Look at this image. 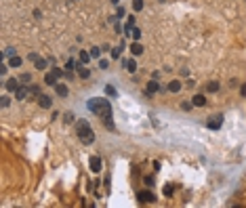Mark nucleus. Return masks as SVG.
Wrapping results in <instances>:
<instances>
[{"label": "nucleus", "instance_id": "f257e3e1", "mask_svg": "<svg viewBox=\"0 0 246 208\" xmlns=\"http://www.w3.org/2000/svg\"><path fill=\"white\" fill-rule=\"evenodd\" d=\"M76 133H78V139H80L84 145H91L95 141V133H93V128H91V124H88L86 120H78V122H76Z\"/></svg>", "mask_w": 246, "mask_h": 208}, {"label": "nucleus", "instance_id": "f03ea898", "mask_svg": "<svg viewBox=\"0 0 246 208\" xmlns=\"http://www.w3.org/2000/svg\"><path fill=\"white\" fill-rule=\"evenodd\" d=\"M223 124V116L221 114H212L208 120H206V126L211 128V130H219Z\"/></svg>", "mask_w": 246, "mask_h": 208}, {"label": "nucleus", "instance_id": "7ed1b4c3", "mask_svg": "<svg viewBox=\"0 0 246 208\" xmlns=\"http://www.w3.org/2000/svg\"><path fill=\"white\" fill-rule=\"evenodd\" d=\"M137 200H139L141 204H150V202H154V200H156V196H154L150 189H143V191H139V194H137Z\"/></svg>", "mask_w": 246, "mask_h": 208}, {"label": "nucleus", "instance_id": "20e7f679", "mask_svg": "<svg viewBox=\"0 0 246 208\" xmlns=\"http://www.w3.org/2000/svg\"><path fill=\"white\" fill-rule=\"evenodd\" d=\"M88 168L93 170V173H99L101 168H103V162L99 156H91V160H88Z\"/></svg>", "mask_w": 246, "mask_h": 208}, {"label": "nucleus", "instance_id": "39448f33", "mask_svg": "<svg viewBox=\"0 0 246 208\" xmlns=\"http://www.w3.org/2000/svg\"><path fill=\"white\" fill-rule=\"evenodd\" d=\"M32 92V88L30 86H19L17 91H15V99H19V101H23V99H27V95Z\"/></svg>", "mask_w": 246, "mask_h": 208}, {"label": "nucleus", "instance_id": "423d86ee", "mask_svg": "<svg viewBox=\"0 0 246 208\" xmlns=\"http://www.w3.org/2000/svg\"><path fill=\"white\" fill-rule=\"evenodd\" d=\"M38 105H40L42 109H48V107H53V99H51L48 95H40V97H38Z\"/></svg>", "mask_w": 246, "mask_h": 208}, {"label": "nucleus", "instance_id": "0eeeda50", "mask_svg": "<svg viewBox=\"0 0 246 208\" xmlns=\"http://www.w3.org/2000/svg\"><path fill=\"white\" fill-rule=\"evenodd\" d=\"M19 82H21V80H17V78H11V80L4 82V88H6L9 92H15L17 88H19Z\"/></svg>", "mask_w": 246, "mask_h": 208}, {"label": "nucleus", "instance_id": "6e6552de", "mask_svg": "<svg viewBox=\"0 0 246 208\" xmlns=\"http://www.w3.org/2000/svg\"><path fill=\"white\" fill-rule=\"evenodd\" d=\"M158 91H162V88H160V84H158L156 80L147 82V86H145V92H147V95H154V92H158Z\"/></svg>", "mask_w": 246, "mask_h": 208}, {"label": "nucleus", "instance_id": "1a4fd4ad", "mask_svg": "<svg viewBox=\"0 0 246 208\" xmlns=\"http://www.w3.org/2000/svg\"><path fill=\"white\" fill-rule=\"evenodd\" d=\"M129 51H130V55H135V57H137V55H141V53H143V46H141L137 40H133V42H130V46H129Z\"/></svg>", "mask_w": 246, "mask_h": 208}, {"label": "nucleus", "instance_id": "9d476101", "mask_svg": "<svg viewBox=\"0 0 246 208\" xmlns=\"http://www.w3.org/2000/svg\"><path fill=\"white\" fill-rule=\"evenodd\" d=\"M191 103H194V107H204L206 105V97L204 95H194L191 97Z\"/></svg>", "mask_w": 246, "mask_h": 208}, {"label": "nucleus", "instance_id": "9b49d317", "mask_svg": "<svg viewBox=\"0 0 246 208\" xmlns=\"http://www.w3.org/2000/svg\"><path fill=\"white\" fill-rule=\"evenodd\" d=\"M44 84H47V86H57V76H55V74H53V71H48V74H44Z\"/></svg>", "mask_w": 246, "mask_h": 208}, {"label": "nucleus", "instance_id": "f8f14e48", "mask_svg": "<svg viewBox=\"0 0 246 208\" xmlns=\"http://www.w3.org/2000/svg\"><path fill=\"white\" fill-rule=\"evenodd\" d=\"M183 88V82H179V80H170L168 82V92H179Z\"/></svg>", "mask_w": 246, "mask_h": 208}, {"label": "nucleus", "instance_id": "ddd939ff", "mask_svg": "<svg viewBox=\"0 0 246 208\" xmlns=\"http://www.w3.org/2000/svg\"><path fill=\"white\" fill-rule=\"evenodd\" d=\"M55 92H57V97H68V95H70V88H68L65 84H57V86H55Z\"/></svg>", "mask_w": 246, "mask_h": 208}, {"label": "nucleus", "instance_id": "4468645a", "mask_svg": "<svg viewBox=\"0 0 246 208\" xmlns=\"http://www.w3.org/2000/svg\"><path fill=\"white\" fill-rule=\"evenodd\" d=\"M124 65H126V69H129L130 74H135V71H137V61H135L133 57L126 59V61H124Z\"/></svg>", "mask_w": 246, "mask_h": 208}, {"label": "nucleus", "instance_id": "2eb2a0df", "mask_svg": "<svg viewBox=\"0 0 246 208\" xmlns=\"http://www.w3.org/2000/svg\"><path fill=\"white\" fill-rule=\"evenodd\" d=\"M78 59H80V63L82 65H86V63H88V61H91V53H86V51H80V55H78Z\"/></svg>", "mask_w": 246, "mask_h": 208}, {"label": "nucleus", "instance_id": "dca6fc26", "mask_svg": "<svg viewBox=\"0 0 246 208\" xmlns=\"http://www.w3.org/2000/svg\"><path fill=\"white\" fill-rule=\"evenodd\" d=\"M9 65H11V67H19V65H21V57H17V55L9 57Z\"/></svg>", "mask_w": 246, "mask_h": 208}, {"label": "nucleus", "instance_id": "f3484780", "mask_svg": "<svg viewBox=\"0 0 246 208\" xmlns=\"http://www.w3.org/2000/svg\"><path fill=\"white\" fill-rule=\"evenodd\" d=\"M78 76H80V78H88V76H91V71H88V67H84V65H78Z\"/></svg>", "mask_w": 246, "mask_h": 208}, {"label": "nucleus", "instance_id": "a211bd4d", "mask_svg": "<svg viewBox=\"0 0 246 208\" xmlns=\"http://www.w3.org/2000/svg\"><path fill=\"white\" fill-rule=\"evenodd\" d=\"M34 65H36V69H47V65H48V59H42V57H40V59H38V61L34 63Z\"/></svg>", "mask_w": 246, "mask_h": 208}, {"label": "nucleus", "instance_id": "6ab92c4d", "mask_svg": "<svg viewBox=\"0 0 246 208\" xmlns=\"http://www.w3.org/2000/svg\"><path fill=\"white\" fill-rule=\"evenodd\" d=\"M219 91V82H208V84H206V92H217Z\"/></svg>", "mask_w": 246, "mask_h": 208}, {"label": "nucleus", "instance_id": "aec40b11", "mask_svg": "<svg viewBox=\"0 0 246 208\" xmlns=\"http://www.w3.org/2000/svg\"><path fill=\"white\" fill-rule=\"evenodd\" d=\"M101 51H103V48H99V46H93L88 53H91V57H93V59H99V57H101Z\"/></svg>", "mask_w": 246, "mask_h": 208}, {"label": "nucleus", "instance_id": "412c9836", "mask_svg": "<svg viewBox=\"0 0 246 208\" xmlns=\"http://www.w3.org/2000/svg\"><path fill=\"white\" fill-rule=\"evenodd\" d=\"M63 122H65V124H74V122H76L74 114H72V112H65V116H63Z\"/></svg>", "mask_w": 246, "mask_h": 208}, {"label": "nucleus", "instance_id": "4be33fe9", "mask_svg": "<svg viewBox=\"0 0 246 208\" xmlns=\"http://www.w3.org/2000/svg\"><path fill=\"white\" fill-rule=\"evenodd\" d=\"M122 48H124L122 44H120V46H114V48H112V59H120V53H122Z\"/></svg>", "mask_w": 246, "mask_h": 208}, {"label": "nucleus", "instance_id": "5701e85b", "mask_svg": "<svg viewBox=\"0 0 246 208\" xmlns=\"http://www.w3.org/2000/svg\"><path fill=\"white\" fill-rule=\"evenodd\" d=\"M51 71H53V74H55L57 78H65V74H68L65 69H61V67H53V69H51Z\"/></svg>", "mask_w": 246, "mask_h": 208}, {"label": "nucleus", "instance_id": "b1692460", "mask_svg": "<svg viewBox=\"0 0 246 208\" xmlns=\"http://www.w3.org/2000/svg\"><path fill=\"white\" fill-rule=\"evenodd\" d=\"M129 34L133 36V40H139V38H141V30H139V27H133Z\"/></svg>", "mask_w": 246, "mask_h": 208}, {"label": "nucleus", "instance_id": "393cba45", "mask_svg": "<svg viewBox=\"0 0 246 208\" xmlns=\"http://www.w3.org/2000/svg\"><path fill=\"white\" fill-rule=\"evenodd\" d=\"M133 9L139 13V11H143V0H133Z\"/></svg>", "mask_w": 246, "mask_h": 208}, {"label": "nucleus", "instance_id": "a878e982", "mask_svg": "<svg viewBox=\"0 0 246 208\" xmlns=\"http://www.w3.org/2000/svg\"><path fill=\"white\" fill-rule=\"evenodd\" d=\"M105 95H107V97H116V88H114L112 84H107V86H105Z\"/></svg>", "mask_w": 246, "mask_h": 208}, {"label": "nucleus", "instance_id": "bb28decb", "mask_svg": "<svg viewBox=\"0 0 246 208\" xmlns=\"http://www.w3.org/2000/svg\"><path fill=\"white\" fill-rule=\"evenodd\" d=\"M173 191H175V189H173V185H164V196H173Z\"/></svg>", "mask_w": 246, "mask_h": 208}, {"label": "nucleus", "instance_id": "cd10ccee", "mask_svg": "<svg viewBox=\"0 0 246 208\" xmlns=\"http://www.w3.org/2000/svg\"><path fill=\"white\" fill-rule=\"evenodd\" d=\"M27 59H30L32 63H36V61L40 59V55H38V53H30V55H27Z\"/></svg>", "mask_w": 246, "mask_h": 208}, {"label": "nucleus", "instance_id": "c85d7f7f", "mask_svg": "<svg viewBox=\"0 0 246 208\" xmlns=\"http://www.w3.org/2000/svg\"><path fill=\"white\" fill-rule=\"evenodd\" d=\"M19 80H21V82H25V84H27V82L32 80V74H21V78H19Z\"/></svg>", "mask_w": 246, "mask_h": 208}, {"label": "nucleus", "instance_id": "c756f323", "mask_svg": "<svg viewBox=\"0 0 246 208\" xmlns=\"http://www.w3.org/2000/svg\"><path fill=\"white\" fill-rule=\"evenodd\" d=\"M74 67H76V61H74V59H70V61L65 63V69L70 71V69H74Z\"/></svg>", "mask_w": 246, "mask_h": 208}, {"label": "nucleus", "instance_id": "7c9ffc66", "mask_svg": "<svg viewBox=\"0 0 246 208\" xmlns=\"http://www.w3.org/2000/svg\"><path fill=\"white\" fill-rule=\"evenodd\" d=\"M99 67H101V69H107V67H109V63H107L105 59H101V61H99Z\"/></svg>", "mask_w": 246, "mask_h": 208}, {"label": "nucleus", "instance_id": "2f4dec72", "mask_svg": "<svg viewBox=\"0 0 246 208\" xmlns=\"http://www.w3.org/2000/svg\"><path fill=\"white\" fill-rule=\"evenodd\" d=\"M143 183L147 185V187H152V185H154V179H152V177H145V179H143Z\"/></svg>", "mask_w": 246, "mask_h": 208}, {"label": "nucleus", "instance_id": "473e14b6", "mask_svg": "<svg viewBox=\"0 0 246 208\" xmlns=\"http://www.w3.org/2000/svg\"><path fill=\"white\" fill-rule=\"evenodd\" d=\"M181 107H183V109H191L194 103H191V101H185V103H181Z\"/></svg>", "mask_w": 246, "mask_h": 208}, {"label": "nucleus", "instance_id": "72a5a7b5", "mask_svg": "<svg viewBox=\"0 0 246 208\" xmlns=\"http://www.w3.org/2000/svg\"><path fill=\"white\" fill-rule=\"evenodd\" d=\"M9 103H11V99L9 97H2V107H9Z\"/></svg>", "mask_w": 246, "mask_h": 208}, {"label": "nucleus", "instance_id": "f704fd0d", "mask_svg": "<svg viewBox=\"0 0 246 208\" xmlns=\"http://www.w3.org/2000/svg\"><path fill=\"white\" fill-rule=\"evenodd\" d=\"M4 55H6V57H13V55H15V48H6V53H4Z\"/></svg>", "mask_w": 246, "mask_h": 208}, {"label": "nucleus", "instance_id": "c9c22d12", "mask_svg": "<svg viewBox=\"0 0 246 208\" xmlns=\"http://www.w3.org/2000/svg\"><path fill=\"white\" fill-rule=\"evenodd\" d=\"M122 15H124V9H122V6H118V15H116V19H120Z\"/></svg>", "mask_w": 246, "mask_h": 208}, {"label": "nucleus", "instance_id": "e433bc0d", "mask_svg": "<svg viewBox=\"0 0 246 208\" xmlns=\"http://www.w3.org/2000/svg\"><path fill=\"white\" fill-rule=\"evenodd\" d=\"M240 95H242V97H246V84H242V86H240Z\"/></svg>", "mask_w": 246, "mask_h": 208}, {"label": "nucleus", "instance_id": "4c0bfd02", "mask_svg": "<svg viewBox=\"0 0 246 208\" xmlns=\"http://www.w3.org/2000/svg\"><path fill=\"white\" fill-rule=\"evenodd\" d=\"M179 71H181V76H187V74H189V69H187V67H181Z\"/></svg>", "mask_w": 246, "mask_h": 208}, {"label": "nucleus", "instance_id": "58836bf2", "mask_svg": "<svg viewBox=\"0 0 246 208\" xmlns=\"http://www.w3.org/2000/svg\"><path fill=\"white\" fill-rule=\"evenodd\" d=\"M112 2H114V4H118V2H120V0H112Z\"/></svg>", "mask_w": 246, "mask_h": 208}]
</instances>
